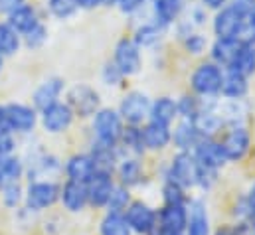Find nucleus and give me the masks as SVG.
<instances>
[{"instance_id": "nucleus-1", "label": "nucleus", "mask_w": 255, "mask_h": 235, "mask_svg": "<svg viewBox=\"0 0 255 235\" xmlns=\"http://www.w3.org/2000/svg\"><path fill=\"white\" fill-rule=\"evenodd\" d=\"M222 81H224V69L214 61H202L200 65H196L190 75L192 95L204 101L216 99L222 91Z\"/></svg>"}, {"instance_id": "nucleus-2", "label": "nucleus", "mask_w": 255, "mask_h": 235, "mask_svg": "<svg viewBox=\"0 0 255 235\" xmlns=\"http://www.w3.org/2000/svg\"><path fill=\"white\" fill-rule=\"evenodd\" d=\"M91 130L97 142H105V144H119L123 130H125V122L119 115L117 109L111 107H101L93 117H91Z\"/></svg>"}, {"instance_id": "nucleus-3", "label": "nucleus", "mask_w": 255, "mask_h": 235, "mask_svg": "<svg viewBox=\"0 0 255 235\" xmlns=\"http://www.w3.org/2000/svg\"><path fill=\"white\" fill-rule=\"evenodd\" d=\"M220 146L228 162H242L252 150V132L246 124H230L222 138Z\"/></svg>"}, {"instance_id": "nucleus-4", "label": "nucleus", "mask_w": 255, "mask_h": 235, "mask_svg": "<svg viewBox=\"0 0 255 235\" xmlns=\"http://www.w3.org/2000/svg\"><path fill=\"white\" fill-rule=\"evenodd\" d=\"M65 103L73 111L75 117L87 118L93 117L101 109V95L97 89L85 83H75L65 93Z\"/></svg>"}, {"instance_id": "nucleus-5", "label": "nucleus", "mask_w": 255, "mask_h": 235, "mask_svg": "<svg viewBox=\"0 0 255 235\" xmlns=\"http://www.w3.org/2000/svg\"><path fill=\"white\" fill-rule=\"evenodd\" d=\"M60 190L62 186L50 180H34L24 190V204L30 212H44L52 208L56 202H60Z\"/></svg>"}, {"instance_id": "nucleus-6", "label": "nucleus", "mask_w": 255, "mask_h": 235, "mask_svg": "<svg viewBox=\"0 0 255 235\" xmlns=\"http://www.w3.org/2000/svg\"><path fill=\"white\" fill-rule=\"evenodd\" d=\"M152 99L144 91H128L119 103V115L128 126H142L150 115Z\"/></svg>"}, {"instance_id": "nucleus-7", "label": "nucleus", "mask_w": 255, "mask_h": 235, "mask_svg": "<svg viewBox=\"0 0 255 235\" xmlns=\"http://www.w3.org/2000/svg\"><path fill=\"white\" fill-rule=\"evenodd\" d=\"M130 232L136 235H156L158 232V214L142 200H132L125 212Z\"/></svg>"}, {"instance_id": "nucleus-8", "label": "nucleus", "mask_w": 255, "mask_h": 235, "mask_svg": "<svg viewBox=\"0 0 255 235\" xmlns=\"http://www.w3.org/2000/svg\"><path fill=\"white\" fill-rule=\"evenodd\" d=\"M164 180H170L174 184H178L180 188L184 190H192L196 188V180H198V162L196 158L192 156V152H182L178 150L170 164H168V170H166V178Z\"/></svg>"}, {"instance_id": "nucleus-9", "label": "nucleus", "mask_w": 255, "mask_h": 235, "mask_svg": "<svg viewBox=\"0 0 255 235\" xmlns=\"http://www.w3.org/2000/svg\"><path fill=\"white\" fill-rule=\"evenodd\" d=\"M244 26H246V16H242L230 4L220 8L212 18V30L216 40H240Z\"/></svg>"}, {"instance_id": "nucleus-10", "label": "nucleus", "mask_w": 255, "mask_h": 235, "mask_svg": "<svg viewBox=\"0 0 255 235\" xmlns=\"http://www.w3.org/2000/svg\"><path fill=\"white\" fill-rule=\"evenodd\" d=\"M6 126L12 134H28L40 122V113L32 105L24 103H8L4 105Z\"/></svg>"}, {"instance_id": "nucleus-11", "label": "nucleus", "mask_w": 255, "mask_h": 235, "mask_svg": "<svg viewBox=\"0 0 255 235\" xmlns=\"http://www.w3.org/2000/svg\"><path fill=\"white\" fill-rule=\"evenodd\" d=\"M117 69L125 75H136L142 67V54H140V48L136 46V42L132 38H121L117 44H115V50H113V59H111Z\"/></svg>"}, {"instance_id": "nucleus-12", "label": "nucleus", "mask_w": 255, "mask_h": 235, "mask_svg": "<svg viewBox=\"0 0 255 235\" xmlns=\"http://www.w3.org/2000/svg\"><path fill=\"white\" fill-rule=\"evenodd\" d=\"M87 186V202L91 208H107V202L111 198L113 188L117 186L113 172L109 170H95V174L85 182Z\"/></svg>"}, {"instance_id": "nucleus-13", "label": "nucleus", "mask_w": 255, "mask_h": 235, "mask_svg": "<svg viewBox=\"0 0 255 235\" xmlns=\"http://www.w3.org/2000/svg\"><path fill=\"white\" fill-rule=\"evenodd\" d=\"M192 156L196 158L198 166L210 168L216 172H220L228 164L224 150L220 146V140H216V138H200L198 144L192 148Z\"/></svg>"}, {"instance_id": "nucleus-14", "label": "nucleus", "mask_w": 255, "mask_h": 235, "mask_svg": "<svg viewBox=\"0 0 255 235\" xmlns=\"http://www.w3.org/2000/svg\"><path fill=\"white\" fill-rule=\"evenodd\" d=\"M73 118H75V115H73V111L69 109V105L65 101H58V103L46 107L44 111H40V122H42L44 130L50 132V134L65 132L71 126Z\"/></svg>"}, {"instance_id": "nucleus-15", "label": "nucleus", "mask_w": 255, "mask_h": 235, "mask_svg": "<svg viewBox=\"0 0 255 235\" xmlns=\"http://www.w3.org/2000/svg\"><path fill=\"white\" fill-rule=\"evenodd\" d=\"M64 91H65V81L62 77H58V75H52V77L44 79V81L36 87V91L32 93V107L40 113V111H44L46 107L58 103Z\"/></svg>"}, {"instance_id": "nucleus-16", "label": "nucleus", "mask_w": 255, "mask_h": 235, "mask_svg": "<svg viewBox=\"0 0 255 235\" xmlns=\"http://www.w3.org/2000/svg\"><path fill=\"white\" fill-rule=\"evenodd\" d=\"M140 136H142L144 150L160 152L172 144V126H166V124H160L154 120H146L140 126Z\"/></svg>"}, {"instance_id": "nucleus-17", "label": "nucleus", "mask_w": 255, "mask_h": 235, "mask_svg": "<svg viewBox=\"0 0 255 235\" xmlns=\"http://www.w3.org/2000/svg\"><path fill=\"white\" fill-rule=\"evenodd\" d=\"M60 202L69 214H79L83 212L89 202H87V186L85 182H75V180H65V184L60 190Z\"/></svg>"}, {"instance_id": "nucleus-18", "label": "nucleus", "mask_w": 255, "mask_h": 235, "mask_svg": "<svg viewBox=\"0 0 255 235\" xmlns=\"http://www.w3.org/2000/svg\"><path fill=\"white\" fill-rule=\"evenodd\" d=\"M186 206H166V204H162V208L156 210V214H158V230L184 234L186 232V224H188V208Z\"/></svg>"}, {"instance_id": "nucleus-19", "label": "nucleus", "mask_w": 255, "mask_h": 235, "mask_svg": "<svg viewBox=\"0 0 255 235\" xmlns=\"http://www.w3.org/2000/svg\"><path fill=\"white\" fill-rule=\"evenodd\" d=\"M248 93H250V77L234 69H224V81H222L220 95L226 101H244Z\"/></svg>"}, {"instance_id": "nucleus-20", "label": "nucleus", "mask_w": 255, "mask_h": 235, "mask_svg": "<svg viewBox=\"0 0 255 235\" xmlns=\"http://www.w3.org/2000/svg\"><path fill=\"white\" fill-rule=\"evenodd\" d=\"M188 224L184 235H210V218L204 200H188Z\"/></svg>"}, {"instance_id": "nucleus-21", "label": "nucleus", "mask_w": 255, "mask_h": 235, "mask_svg": "<svg viewBox=\"0 0 255 235\" xmlns=\"http://www.w3.org/2000/svg\"><path fill=\"white\" fill-rule=\"evenodd\" d=\"M97 166L95 160L89 152H77L73 156L67 158L65 162V176L67 180H75V182H87L89 178L95 174Z\"/></svg>"}, {"instance_id": "nucleus-22", "label": "nucleus", "mask_w": 255, "mask_h": 235, "mask_svg": "<svg viewBox=\"0 0 255 235\" xmlns=\"http://www.w3.org/2000/svg\"><path fill=\"white\" fill-rule=\"evenodd\" d=\"M6 22L20 34V36H26L28 32H32L42 20H40V16H38V10L32 6V4H24V6H20V8H16L14 12H10L8 16H6Z\"/></svg>"}, {"instance_id": "nucleus-23", "label": "nucleus", "mask_w": 255, "mask_h": 235, "mask_svg": "<svg viewBox=\"0 0 255 235\" xmlns=\"http://www.w3.org/2000/svg\"><path fill=\"white\" fill-rule=\"evenodd\" d=\"M242 44V40H214V44L210 46V61H214L222 69H230Z\"/></svg>"}, {"instance_id": "nucleus-24", "label": "nucleus", "mask_w": 255, "mask_h": 235, "mask_svg": "<svg viewBox=\"0 0 255 235\" xmlns=\"http://www.w3.org/2000/svg\"><path fill=\"white\" fill-rule=\"evenodd\" d=\"M148 120H154V122H160V124L172 126V124L178 120V107H176V99H172V97H168V95H162V97L152 99Z\"/></svg>"}, {"instance_id": "nucleus-25", "label": "nucleus", "mask_w": 255, "mask_h": 235, "mask_svg": "<svg viewBox=\"0 0 255 235\" xmlns=\"http://www.w3.org/2000/svg\"><path fill=\"white\" fill-rule=\"evenodd\" d=\"M200 132L198 128L194 126L192 120H184V118H178L174 128H172V144L182 150V152H192V148L198 144L200 140Z\"/></svg>"}, {"instance_id": "nucleus-26", "label": "nucleus", "mask_w": 255, "mask_h": 235, "mask_svg": "<svg viewBox=\"0 0 255 235\" xmlns=\"http://www.w3.org/2000/svg\"><path fill=\"white\" fill-rule=\"evenodd\" d=\"M184 6H186V0H154L152 2L154 22L162 28L174 24L184 12Z\"/></svg>"}, {"instance_id": "nucleus-27", "label": "nucleus", "mask_w": 255, "mask_h": 235, "mask_svg": "<svg viewBox=\"0 0 255 235\" xmlns=\"http://www.w3.org/2000/svg\"><path fill=\"white\" fill-rule=\"evenodd\" d=\"M117 174V184L125 186V188H132L142 180V162L138 156H123L115 168Z\"/></svg>"}, {"instance_id": "nucleus-28", "label": "nucleus", "mask_w": 255, "mask_h": 235, "mask_svg": "<svg viewBox=\"0 0 255 235\" xmlns=\"http://www.w3.org/2000/svg\"><path fill=\"white\" fill-rule=\"evenodd\" d=\"M20 46H22V36L6 20H2L0 22V56L8 58L18 54Z\"/></svg>"}, {"instance_id": "nucleus-29", "label": "nucleus", "mask_w": 255, "mask_h": 235, "mask_svg": "<svg viewBox=\"0 0 255 235\" xmlns=\"http://www.w3.org/2000/svg\"><path fill=\"white\" fill-rule=\"evenodd\" d=\"M119 146L123 152H127V156H138L144 154V144H142V136H140V126H128L125 124L123 136L119 140Z\"/></svg>"}, {"instance_id": "nucleus-30", "label": "nucleus", "mask_w": 255, "mask_h": 235, "mask_svg": "<svg viewBox=\"0 0 255 235\" xmlns=\"http://www.w3.org/2000/svg\"><path fill=\"white\" fill-rule=\"evenodd\" d=\"M99 235H132L125 214L107 212L99 224Z\"/></svg>"}, {"instance_id": "nucleus-31", "label": "nucleus", "mask_w": 255, "mask_h": 235, "mask_svg": "<svg viewBox=\"0 0 255 235\" xmlns=\"http://www.w3.org/2000/svg\"><path fill=\"white\" fill-rule=\"evenodd\" d=\"M162 26H158L156 22H146V24H142V26H138L136 30H134V36H130L134 42H136V46L142 50V48H152L154 44H158L160 42V38H162Z\"/></svg>"}, {"instance_id": "nucleus-32", "label": "nucleus", "mask_w": 255, "mask_h": 235, "mask_svg": "<svg viewBox=\"0 0 255 235\" xmlns=\"http://www.w3.org/2000/svg\"><path fill=\"white\" fill-rule=\"evenodd\" d=\"M230 69H234V71H238L246 77L255 75V44H246L244 42Z\"/></svg>"}, {"instance_id": "nucleus-33", "label": "nucleus", "mask_w": 255, "mask_h": 235, "mask_svg": "<svg viewBox=\"0 0 255 235\" xmlns=\"http://www.w3.org/2000/svg\"><path fill=\"white\" fill-rule=\"evenodd\" d=\"M24 172H26V166H24L22 158H18L16 154L2 158L0 160V186H4L8 182H20Z\"/></svg>"}, {"instance_id": "nucleus-34", "label": "nucleus", "mask_w": 255, "mask_h": 235, "mask_svg": "<svg viewBox=\"0 0 255 235\" xmlns=\"http://www.w3.org/2000/svg\"><path fill=\"white\" fill-rule=\"evenodd\" d=\"M176 107H178V118H184V120H194L198 117V113L202 111L204 107V99L186 93L182 95L180 99H176Z\"/></svg>"}, {"instance_id": "nucleus-35", "label": "nucleus", "mask_w": 255, "mask_h": 235, "mask_svg": "<svg viewBox=\"0 0 255 235\" xmlns=\"http://www.w3.org/2000/svg\"><path fill=\"white\" fill-rule=\"evenodd\" d=\"M188 196H186V190L180 188L178 184L170 182V180H164L162 184V204L166 206H186L188 204Z\"/></svg>"}, {"instance_id": "nucleus-36", "label": "nucleus", "mask_w": 255, "mask_h": 235, "mask_svg": "<svg viewBox=\"0 0 255 235\" xmlns=\"http://www.w3.org/2000/svg\"><path fill=\"white\" fill-rule=\"evenodd\" d=\"M130 202H132V200H130V192H128V188L121 186V184H117V186L113 188V192H111L109 202H107V212L125 214L127 208L130 206Z\"/></svg>"}, {"instance_id": "nucleus-37", "label": "nucleus", "mask_w": 255, "mask_h": 235, "mask_svg": "<svg viewBox=\"0 0 255 235\" xmlns=\"http://www.w3.org/2000/svg\"><path fill=\"white\" fill-rule=\"evenodd\" d=\"M0 198L6 208H18L24 202V190H22L20 182H8V184L0 186Z\"/></svg>"}, {"instance_id": "nucleus-38", "label": "nucleus", "mask_w": 255, "mask_h": 235, "mask_svg": "<svg viewBox=\"0 0 255 235\" xmlns=\"http://www.w3.org/2000/svg\"><path fill=\"white\" fill-rule=\"evenodd\" d=\"M48 10L54 18L67 20L79 10V6H77V0H48Z\"/></svg>"}, {"instance_id": "nucleus-39", "label": "nucleus", "mask_w": 255, "mask_h": 235, "mask_svg": "<svg viewBox=\"0 0 255 235\" xmlns=\"http://www.w3.org/2000/svg\"><path fill=\"white\" fill-rule=\"evenodd\" d=\"M182 46H184V50H186L188 54L200 56V54H204V52L208 50V38H206L204 34L192 30L186 36H182Z\"/></svg>"}, {"instance_id": "nucleus-40", "label": "nucleus", "mask_w": 255, "mask_h": 235, "mask_svg": "<svg viewBox=\"0 0 255 235\" xmlns=\"http://www.w3.org/2000/svg\"><path fill=\"white\" fill-rule=\"evenodd\" d=\"M22 42L30 48V50H38L48 42V28L44 26V22H40L32 32H28L26 36H22Z\"/></svg>"}, {"instance_id": "nucleus-41", "label": "nucleus", "mask_w": 255, "mask_h": 235, "mask_svg": "<svg viewBox=\"0 0 255 235\" xmlns=\"http://www.w3.org/2000/svg\"><path fill=\"white\" fill-rule=\"evenodd\" d=\"M101 77H103V81H105V85H113V87H117L123 79H125V75L117 69V65L113 63V61H107L105 63V67H103V73H101Z\"/></svg>"}, {"instance_id": "nucleus-42", "label": "nucleus", "mask_w": 255, "mask_h": 235, "mask_svg": "<svg viewBox=\"0 0 255 235\" xmlns=\"http://www.w3.org/2000/svg\"><path fill=\"white\" fill-rule=\"evenodd\" d=\"M240 40L246 42V44H255V6L246 18V26H244V32H242Z\"/></svg>"}, {"instance_id": "nucleus-43", "label": "nucleus", "mask_w": 255, "mask_h": 235, "mask_svg": "<svg viewBox=\"0 0 255 235\" xmlns=\"http://www.w3.org/2000/svg\"><path fill=\"white\" fill-rule=\"evenodd\" d=\"M14 148H16V140H14V134L12 132H0V160L14 154Z\"/></svg>"}, {"instance_id": "nucleus-44", "label": "nucleus", "mask_w": 255, "mask_h": 235, "mask_svg": "<svg viewBox=\"0 0 255 235\" xmlns=\"http://www.w3.org/2000/svg\"><path fill=\"white\" fill-rule=\"evenodd\" d=\"M148 0H117L115 2V6H119V10L123 12V14H132V12H136L142 4H146Z\"/></svg>"}, {"instance_id": "nucleus-45", "label": "nucleus", "mask_w": 255, "mask_h": 235, "mask_svg": "<svg viewBox=\"0 0 255 235\" xmlns=\"http://www.w3.org/2000/svg\"><path fill=\"white\" fill-rule=\"evenodd\" d=\"M230 6H232L234 10H238L242 16H246V18H248V14L254 10L255 0H230Z\"/></svg>"}, {"instance_id": "nucleus-46", "label": "nucleus", "mask_w": 255, "mask_h": 235, "mask_svg": "<svg viewBox=\"0 0 255 235\" xmlns=\"http://www.w3.org/2000/svg\"><path fill=\"white\" fill-rule=\"evenodd\" d=\"M234 235H255V228L250 220H242V222H236V226H232Z\"/></svg>"}, {"instance_id": "nucleus-47", "label": "nucleus", "mask_w": 255, "mask_h": 235, "mask_svg": "<svg viewBox=\"0 0 255 235\" xmlns=\"http://www.w3.org/2000/svg\"><path fill=\"white\" fill-rule=\"evenodd\" d=\"M28 0H0V12L2 14H10V12H14L16 8H20V6H24Z\"/></svg>"}, {"instance_id": "nucleus-48", "label": "nucleus", "mask_w": 255, "mask_h": 235, "mask_svg": "<svg viewBox=\"0 0 255 235\" xmlns=\"http://www.w3.org/2000/svg\"><path fill=\"white\" fill-rule=\"evenodd\" d=\"M103 4H109V0H77V6L81 10H95Z\"/></svg>"}, {"instance_id": "nucleus-49", "label": "nucleus", "mask_w": 255, "mask_h": 235, "mask_svg": "<svg viewBox=\"0 0 255 235\" xmlns=\"http://www.w3.org/2000/svg\"><path fill=\"white\" fill-rule=\"evenodd\" d=\"M228 4H230V0H202V6L206 10H216V12L224 6H228Z\"/></svg>"}, {"instance_id": "nucleus-50", "label": "nucleus", "mask_w": 255, "mask_h": 235, "mask_svg": "<svg viewBox=\"0 0 255 235\" xmlns=\"http://www.w3.org/2000/svg\"><path fill=\"white\" fill-rule=\"evenodd\" d=\"M246 202H248V208H250L252 216H255V182L250 186V190L246 194Z\"/></svg>"}, {"instance_id": "nucleus-51", "label": "nucleus", "mask_w": 255, "mask_h": 235, "mask_svg": "<svg viewBox=\"0 0 255 235\" xmlns=\"http://www.w3.org/2000/svg\"><path fill=\"white\" fill-rule=\"evenodd\" d=\"M6 130H8V126H6V118H4V105H0V132H6Z\"/></svg>"}, {"instance_id": "nucleus-52", "label": "nucleus", "mask_w": 255, "mask_h": 235, "mask_svg": "<svg viewBox=\"0 0 255 235\" xmlns=\"http://www.w3.org/2000/svg\"><path fill=\"white\" fill-rule=\"evenodd\" d=\"M214 235H234V230L232 228H220Z\"/></svg>"}, {"instance_id": "nucleus-53", "label": "nucleus", "mask_w": 255, "mask_h": 235, "mask_svg": "<svg viewBox=\"0 0 255 235\" xmlns=\"http://www.w3.org/2000/svg\"><path fill=\"white\" fill-rule=\"evenodd\" d=\"M156 235H184V234H176V232H168V230H158Z\"/></svg>"}, {"instance_id": "nucleus-54", "label": "nucleus", "mask_w": 255, "mask_h": 235, "mask_svg": "<svg viewBox=\"0 0 255 235\" xmlns=\"http://www.w3.org/2000/svg\"><path fill=\"white\" fill-rule=\"evenodd\" d=\"M2 69H4V58L0 56V73H2Z\"/></svg>"}, {"instance_id": "nucleus-55", "label": "nucleus", "mask_w": 255, "mask_h": 235, "mask_svg": "<svg viewBox=\"0 0 255 235\" xmlns=\"http://www.w3.org/2000/svg\"><path fill=\"white\" fill-rule=\"evenodd\" d=\"M250 222L254 224V228H255V216H252V218H250Z\"/></svg>"}, {"instance_id": "nucleus-56", "label": "nucleus", "mask_w": 255, "mask_h": 235, "mask_svg": "<svg viewBox=\"0 0 255 235\" xmlns=\"http://www.w3.org/2000/svg\"><path fill=\"white\" fill-rule=\"evenodd\" d=\"M115 2H117V0H109V6H115Z\"/></svg>"}, {"instance_id": "nucleus-57", "label": "nucleus", "mask_w": 255, "mask_h": 235, "mask_svg": "<svg viewBox=\"0 0 255 235\" xmlns=\"http://www.w3.org/2000/svg\"><path fill=\"white\" fill-rule=\"evenodd\" d=\"M150 2H154V0H150Z\"/></svg>"}]
</instances>
